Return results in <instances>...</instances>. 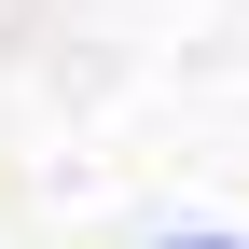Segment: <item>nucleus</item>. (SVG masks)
<instances>
[]
</instances>
